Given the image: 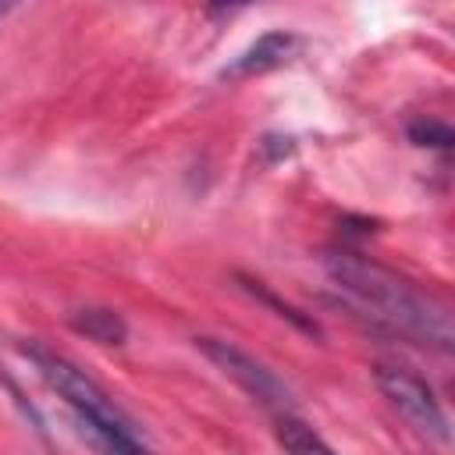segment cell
<instances>
[{"mask_svg":"<svg viewBox=\"0 0 455 455\" xmlns=\"http://www.w3.org/2000/svg\"><path fill=\"white\" fill-rule=\"evenodd\" d=\"M323 270L341 299L384 331H395L416 345H434L441 352L451 348V309L434 291L355 252H331Z\"/></svg>","mask_w":455,"mask_h":455,"instance_id":"1","label":"cell"},{"mask_svg":"<svg viewBox=\"0 0 455 455\" xmlns=\"http://www.w3.org/2000/svg\"><path fill=\"white\" fill-rule=\"evenodd\" d=\"M274 419H277L274 434H277V441H281L288 451H331V444H327L306 419H299V412H281V416H274Z\"/></svg>","mask_w":455,"mask_h":455,"instance_id":"7","label":"cell"},{"mask_svg":"<svg viewBox=\"0 0 455 455\" xmlns=\"http://www.w3.org/2000/svg\"><path fill=\"white\" fill-rule=\"evenodd\" d=\"M25 355L32 359V366L39 370L46 387L60 395V402L75 412L82 430L100 448H110V451H142L146 448V437H142L139 423L82 366H75L68 355L53 352V348H46L39 341L25 345Z\"/></svg>","mask_w":455,"mask_h":455,"instance_id":"2","label":"cell"},{"mask_svg":"<svg viewBox=\"0 0 455 455\" xmlns=\"http://www.w3.org/2000/svg\"><path fill=\"white\" fill-rule=\"evenodd\" d=\"M373 380L380 387V395L405 416V423L423 434V437H434V441H451V427H448V416L434 395V387L416 377L412 370L405 366H391V363H380L373 370Z\"/></svg>","mask_w":455,"mask_h":455,"instance_id":"4","label":"cell"},{"mask_svg":"<svg viewBox=\"0 0 455 455\" xmlns=\"http://www.w3.org/2000/svg\"><path fill=\"white\" fill-rule=\"evenodd\" d=\"M409 139L416 146H437V149H448L451 146V128L444 121H434V117H423V121H412L409 124Z\"/></svg>","mask_w":455,"mask_h":455,"instance_id":"8","label":"cell"},{"mask_svg":"<svg viewBox=\"0 0 455 455\" xmlns=\"http://www.w3.org/2000/svg\"><path fill=\"white\" fill-rule=\"evenodd\" d=\"M196 348H199L228 380H235L252 402H259V405L270 409L274 416L295 412V395H291V387H288L267 363H259L256 355H249V352L238 348L235 341L203 334V338H196Z\"/></svg>","mask_w":455,"mask_h":455,"instance_id":"3","label":"cell"},{"mask_svg":"<svg viewBox=\"0 0 455 455\" xmlns=\"http://www.w3.org/2000/svg\"><path fill=\"white\" fill-rule=\"evenodd\" d=\"M245 4H252V0H213V7H217V11H228V7H245Z\"/></svg>","mask_w":455,"mask_h":455,"instance_id":"9","label":"cell"},{"mask_svg":"<svg viewBox=\"0 0 455 455\" xmlns=\"http://www.w3.org/2000/svg\"><path fill=\"white\" fill-rule=\"evenodd\" d=\"M21 4H25V0H0V21H4V18H7L14 7H21Z\"/></svg>","mask_w":455,"mask_h":455,"instance_id":"10","label":"cell"},{"mask_svg":"<svg viewBox=\"0 0 455 455\" xmlns=\"http://www.w3.org/2000/svg\"><path fill=\"white\" fill-rule=\"evenodd\" d=\"M295 50H299V36L295 32H284V28L267 32V36H259L249 50H242L224 68V78H252V75H263L270 68H281Z\"/></svg>","mask_w":455,"mask_h":455,"instance_id":"5","label":"cell"},{"mask_svg":"<svg viewBox=\"0 0 455 455\" xmlns=\"http://www.w3.org/2000/svg\"><path fill=\"white\" fill-rule=\"evenodd\" d=\"M68 320L78 334H85L89 341H100V345H124V338H128V323L121 320V313H114L107 306L75 309Z\"/></svg>","mask_w":455,"mask_h":455,"instance_id":"6","label":"cell"}]
</instances>
